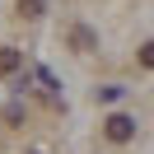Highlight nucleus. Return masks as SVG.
Returning <instances> with one entry per match:
<instances>
[{
  "mask_svg": "<svg viewBox=\"0 0 154 154\" xmlns=\"http://www.w3.org/2000/svg\"><path fill=\"white\" fill-rule=\"evenodd\" d=\"M103 131H107V140H112V145H126V140H135V117H126V112H112Z\"/></svg>",
  "mask_w": 154,
  "mask_h": 154,
  "instance_id": "1",
  "label": "nucleus"
},
{
  "mask_svg": "<svg viewBox=\"0 0 154 154\" xmlns=\"http://www.w3.org/2000/svg\"><path fill=\"white\" fill-rule=\"evenodd\" d=\"M23 66V51L19 47H0V75H14Z\"/></svg>",
  "mask_w": 154,
  "mask_h": 154,
  "instance_id": "2",
  "label": "nucleus"
},
{
  "mask_svg": "<svg viewBox=\"0 0 154 154\" xmlns=\"http://www.w3.org/2000/svg\"><path fill=\"white\" fill-rule=\"evenodd\" d=\"M94 28H84V23H79V28H70V47H75V51H94Z\"/></svg>",
  "mask_w": 154,
  "mask_h": 154,
  "instance_id": "3",
  "label": "nucleus"
},
{
  "mask_svg": "<svg viewBox=\"0 0 154 154\" xmlns=\"http://www.w3.org/2000/svg\"><path fill=\"white\" fill-rule=\"evenodd\" d=\"M42 10H47V0H19V14H28V19H38Z\"/></svg>",
  "mask_w": 154,
  "mask_h": 154,
  "instance_id": "4",
  "label": "nucleus"
},
{
  "mask_svg": "<svg viewBox=\"0 0 154 154\" xmlns=\"http://www.w3.org/2000/svg\"><path fill=\"white\" fill-rule=\"evenodd\" d=\"M140 66L154 70V42H145V47H140Z\"/></svg>",
  "mask_w": 154,
  "mask_h": 154,
  "instance_id": "5",
  "label": "nucleus"
}]
</instances>
